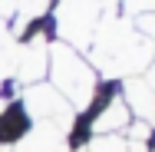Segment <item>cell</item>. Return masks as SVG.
<instances>
[{"instance_id": "cell-2", "label": "cell", "mask_w": 155, "mask_h": 152, "mask_svg": "<svg viewBox=\"0 0 155 152\" xmlns=\"http://www.w3.org/2000/svg\"><path fill=\"white\" fill-rule=\"evenodd\" d=\"M50 76H53V90L73 109H86L96 96V73L93 66L83 60L73 46L66 43H53L50 46Z\"/></svg>"}, {"instance_id": "cell-13", "label": "cell", "mask_w": 155, "mask_h": 152, "mask_svg": "<svg viewBox=\"0 0 155 152\" xmlns=\"http://www.w3.org/2000/svg\"><path fill=\"white\" fill-rule=\"evenodd\" d=\"M125 10L132 13V17H139V13H155V0H122Z\"/></svg>"}, {"instance_id": "cell-6", "label": "cell", "mask_w": 155, "mask_h": 152, "mask_svg": "<svg viewBox=\"0 0 155 152\" xmlns=\"http://www.w3.org/2000/svg\"><path fill=\"white\" fill-rule=\"evenodd\" d=\"M10 152H69V146H66V132L53 126H33L17 146H10Z\"/></svg>"}, {"instance_id": "cell-15", "label": "cell", "mask_w": 155, "mask_h": 152, "mask_svg": "<svg viewBox=\"0 0 155 152\" xmlns=\"http://www.w3.org/2000/svg\"><path fill=\"white\" fill-rule=\"evenodd\" d=\"M149 86H152V93H155V56H152V66H149V79H145Z\"/></svg>"}, {"instance_id": "cell-1", "label": "cell", "mask_w": 155, "mask_h": 152, "mask_svg": "<svg viewBox=\"0 0 155 152\" xmlns=\"http://www.w3.org/2000/svg\"><path fill=\"white\" fill-rule=\"evenodd\" d=\"M93 63L102 69V76H132L142 73L155 56L152 40H145L142 33L132 27V20L109 13L106 20H99L93 40Z\"/></svg>"}, {"instance_id": "cell-9", "label": "cell", "mask_w": 155, "mask_h": 152, "mask_svg": "<svg viewBox=\"0 0 155 152\" xmlns=\"http://www.w3.org/2000/svg\"><path fill=\"white\" fill-rule=\"evenodd\" d=\"M86 152H129V142L119 136H93V142L86 146Z\"/></svg>"}, {"instance_id": "cell-10", "label": "cell", "mask_w": 155, "mask_h": 152, "mask_svg": "<svg viewBox=\"0 0 155 152\" xmlns=\"http://www.w3.org/2000/svg\"><path fill=\"white\" fill-rule=\"evenodd\" d=\"M50 3H53V0H20V3H17L20 27H23V23H30V20H36V17H43V13L50 10Z\"/></svg>"}, {"instance_id": "cell-4", "label": "cell", "mask_w": 155, "mask_h": 152, "mask_svg": "<svg viewBox=\"0 0 155 152\" xmlns=\"http://www.w3.org/2000/svg\"><path fill=\"white\" fill-rule=\"evenodd\" d=\"M23 109L36 126H53L60 132H69L73 129V106L63 99L53 86H43V83H33L23 93Z\"/></svg>"}, {"instance_id": "cell-3", "label": "cell", "mask_w": 155, "mask_h": 152, "mask_svg": "<svg viewBox=\"0 0 155 152\" xmlns=\"http://www.w3.org/2000/svg\"><path fill=\"white\" fill-rule=\"evenodd\" d=\"M116 0H60L56 27L66 46H89L96 27L102 20V10H109Z\"/></svg>"}, {"instance_id": "cell-11", "label": "cell", "mask_w": 155, "mask_h": 152, "mask_svg": "<svg viewBox=\"0 0 155 152\" xmlns=\"http://www.w3.org/2000/svg\"><path fill=\"white\" fill-rule=\"evenodd\" d=\"M132 27L142 33L145 40H155V13H139V17L132 20Z\"/></svg>"}, {"instance_id": "cell-5", "label": "cell", "mask_w": 155, "mask_h": 152, "mask_svg": "<svg viewBox=\"0 0 155 152\" xmlns=\"http://www.w3.org/2000/svg\"><path fill=\"white\" fill-rule=\"evenodd\" d=\"M46 66H50V43L36 33L30 43H23V46H17V66H13V76L20 79V83H40L43 79V73H46Z\"/></svg>"}, {"instance_id": "cell-14", "label": "cell", "mask_w": 155, "mask_h": 152, "mask_svg": "<svg viewBox=\"0 0 155 152\" xmlns=\"http://www.w3.org/2000/svg\"><path fill=\"white\" fill-rule=\"evenodd\" d=\"M17 3H20V0H0V17H3V20L13 17V13H17Z\"/></svg>"}, {"instance_id": "cell-8", "label": "cell", "mask_w": 155, "mask_h": 152, "mask_svg": "<svg viewBox=\"0 0 155 152\" xmlns=\"http://www.w3.org/2000/svg\"><path fill=\"white\" fill-rule=\"evenodd\" d=\"M125 126H129V109H125L122 99H112V103H109V106L96 116L93 132H96V136H109V132L116 136V132H119V129H125Z\"/></svg>"}, {"instance_id": "cell-7", "label": "cell", "mask_w": 155, "mask_h": 152, "mask_svg": "<svg viewBox=\"0 0 155 152\" xmlns=\"http://www.w3.org/2000/svg\"><path fill=\"white\" fill-rule=\"evenodd\" d=\"M125 109H132L135 113V119L139 122H155V93L152 86L145 83V79H139V76H129L125 79V96H122Z\"/></svg>"}, {"instance_id": "cell-12", "label": "cell", "mask_w": 155, "mask_h": 152, "mask_svg": "<svg viewBox=\"0 0 155 152\" xmlns=\"http://www.w3.org/2000/svg\"><path fill=\"white\" fill-rule=\"evenodd\" d=\"M149 136H152V126L149 122H129V142H149Z\"/></svg>"}]
</instances>
